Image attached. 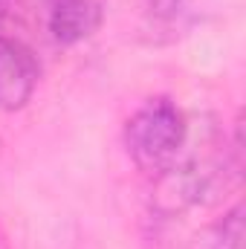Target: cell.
I'll return each instance as SVG.
<instances>
[{
    "mask_svg": "<svg viewBox=\"0 0 246 249\" xmlns=\"http://www.w3.org/2000/svg\"><path fill=\"white\" fill-rule=\"evenodd\" d=\"M188 136L185 113L165 96L148 99L124 124V145L130 160L148 177L165 171L183 151Z\"/></svg>",
    "mask_w": 246,
    "mask_h": 249,
    "instance_id": "obj_1",
    "label": "cell"
},
{
    "mask_svg": "<svg viewBox=\"0 0 246 249\" xmlns=\"http://www.w3.org/2000/svg\"><path fill=\"white\" fill-rule=\"evenodd\" d=\"M217 9L220 0H139V38L154 47L177 44Z\"/></svg>",
    "mask_w": 246,
    "mask_h": 249,
    "instance_id": "obj_2",
    "label": "cell"
},
{
    "mask_svg": "<svg viewBox=\"0 0 246 249\" xmlns=\"http://www.w3.org/2000/svg\"><path fill=\"white\" fill-rule=\"evenodd\" d=\"M41 64L35 53L9 35H0V110H23L38 87Z\"/></svg>",
    "mask_w": 246,
    "mask_h": 249,
    "instance_id": "obj_3",
    "label": "cell"
},
{
    "mask_svg": "<svg viewBox=\"0 0 246 249\" xmlns=\"http://www.w3.org/2000/svg\"><path fill=\"white\" fill-rule=\"evenodd\" d=\"M105 6L107 0H44L41 18L47 35L61 47H75L87 41L102 26Z\"/></svg>",
    "mask_w": 246,
    "mask_h": 249,
    "instance_id": "obj_4",
    "label": "cell"
},
{
    "mask_svg": "<svg viewBox=\"0 0 246 249\" xmlns=\"http://www.w3.org/2000/svg\"><path fill=\"white\" fill-rule=\"evenodd\" d=\"M188 249H244V203H235L217 220L197 229Z\"/></svg>",
    "mask_w": 246,
    "mask_h": 249,
    "instance_id": "obj_5",
    "label": "cell"
},
{
    "mask_svg": "<svg viewBox=\"0 0 246 249\" xmlns=\"http://www.w3.org/2000/svg\"><path fill=\"white\" fill-rule=\"evenodd\" d=\"M12 15V0H0V20Z\"/></svg>",
    "mask_w": 246,
    "mask_h": 249,
    "instance_id": "obj_6",
    "label": "cell"
},
{
    "mask_svg": "<svg viewBox=\"0 0 246 249\" xmlns=\"http://www.w3.org/2000/svg\"><path fill=\"white\" fill-rule=\"evenodd\" d=\"M0 249H9V241L3 238V232H0Z\"/></svg>",
    "mask_w": 246,
    "mask_h": 249,
    "instance_id": "obj_7",
    "label": "cell"
}]
</instances>
